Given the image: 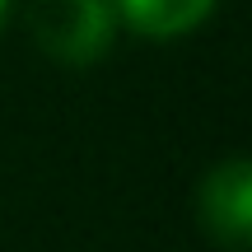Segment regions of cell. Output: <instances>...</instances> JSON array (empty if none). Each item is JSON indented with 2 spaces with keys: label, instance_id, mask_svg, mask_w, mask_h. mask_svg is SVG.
Returning a JSON list of instances; mask_svg holds the SVG:
<instances>
[{
  "label": "cell",
  "instance_id": "obj_1",
  "mask_svg": "<svg viewBox=\"0 0 252 252\" xmlns=\"http://www.w3.org/2000/svg\"><path fill=\"white\" fill-rule=\"evenodd\" d=\"M28 33L56 65H94L117 37L112 0H28Z\"/></svg>",
  "mask_w": 252,
  "mask_h": 252
},
{
  "label": "cell",
  "instance_id": "obj_2",
  "mask_svg": "<svg viewBox=\"0 0 252 252\" xmlns=\"http://www.w3.org/2000/svg\"><path fill=\"white\" fill-rule=\"evenodd\" d=\"M196 220L201 234L224 252H243L252 243V159L229 154L210 163L196 187Z\"/></svg>",
  "mask_w": 252,
  "mask_h": 252
},
{
  "label": "cell",
  "instance_id": "obj_3",
  "mask_svg": "<svg viewBox=\"0 0 252 252\" xmlns=\"http://www.w3.org/2000/svg\"><path fill=\"white\" fill-rule=\"evenodd\" d=\"M215 5L220 0H112V14L140 37H178L201 28Z\"/></svg>",
  "mask_w": 252,
  "mask_h": 252
},
{
  "label": "cell",
  "instance_id": "obj_4",
  "mask_svg": "<svg viewBox=\"0 0 252 252\" xmlns=\"http://www.w3.org/2000/svg\"><path fill=\"white\" fill-rule=\"evenodd\" d=\"M9 5H14V0H0V28H5V19H9Z\"/></svg>",
  "mask_w": 252,
  "mask_h": 252
}]
</instances>
